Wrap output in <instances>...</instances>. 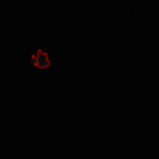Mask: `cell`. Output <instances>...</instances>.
Segmentation results:
<instances>
[{
	"label": "cell",
	"instance_id": "6da1fadb",
	"mask_svg": "<svg viewBox=\"0 0 159 159\" xmlns=\"http://www.w3.org/2000/svg\"><path fill=\"white\" fill-rule=\"evenodd\" d=\"M52 63H53V58H52V55H50V52H46V50L34 52L28 58V65L31 67L33 70H50Z\"/></svg>",
	"mask_w": 159,
	"mask_h": 159
}]
</instances>
